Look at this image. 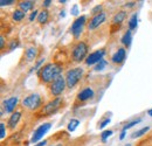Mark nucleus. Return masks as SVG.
I'll return each mask as SVG.
<instances>
[{"mask_svg":"<svg viewBox=\"0 0 152 146\" xmlns=\"http://www.w3.org/2000/svg\"><path fill=\"white\" fill-rule=\"evenodd\" d=\"M78 124H80V122L77 120V119H72L69 123H68V131H70V132H74L77 126H78Z\"/></svg>","mask_w":152,"mask_h":146,"instance_id":"22","label":"nucleus"},{"mask_svg":"<svg viewBox=\"0 0 152 146\" xmlns=\"http://www.w3.org/2000/svg\"><path fill=\"white\" fill-rule=\"evenodd\" d=\"M22 105L29 110H37L41 105V97L38 93H32L22 101Z\"/></svg>","mask_w":152,"mask_h":146,"instance_id":"4","label":"nucleus"},{"mask_svg":"<svg viewBox=\"0 0 152 146\" xmlns=\"http://www.w3.org/2000/svg\"><path fill=\"white\" fill-rule=\"evenodd\" d=\"M19 47V42H18V40H13V41H11V45H10V49L11 50H14L15 48H18Z\"/></svg>","mask_w":152,"mask_h":146,"instance_id":"29","label":"nucleus"},{"mask_svg":"<svg viewBox=\"0 0 152 146\" xmlns=\"http://www.w3.org/2000/svg\"><path fill=\"white\" fill-rule=\"evenodd\" d=\"M38 11H37V9H35V11H33V12H32V13H31V15H29V21H31V22H32V21H34V19L35 18H38L39 15H38Z\"/></svg>","mask_w":152,"mask_h":146,"instance_id":"32","label":"nucleus"},{"mask_svg":"<svg viewBox=\"0 0 152 146\" xmlns=\"http://www.w3.org/2000/svg\"><path fill=\"white\" fill-rule=\"evenodd\" d=\"M4 46H5V37L1 35V37H0V48L2 49V48H4Z\"/></svg>","mask_w":152,"mask_h":146,"instance_id":"34","label":"nucleus"},{"mask_svg":"<svg viewBox=\"0 0 152 146\" xmlns=\"http://www.w3.org/2000/svg\"><path fill=\"white\" fill-rule=\"evenodd\" d=\"M18 102H19V98L15 97V96L5 99L4 103H2L5 112H6V113H11V112H13L14 109H15V107H17V104H18Z\"/></svg>","mask_w":152,"mask_h":146,"instance_id":"10","label":"nucleus"},{"mask_svg":"<svg viewBox=\"0 0 152 146\" xmlns=\"http://www.w3.org/2000/svg\"><path fill=\"white\" fill-rule=\"evenodd\" d=\"M149 130H150V128H149V126H145V128L138 130L137 132H134V133L132 134V138H138V137H142V136H143V134H145V133H146Z\"/></svg>","mask_w":152,"mask_h":146,"instance_id":"23","label":"nucleus"},{"mask_svg":"<svg viewBox=\"0 0 152 146\" xmlns=\"http://www.w3.org/2000/svg\"><path fill=\"white\" fill-rule=\"evenodd\" d=\"M111 134H113V131H111V130H105V131H103L102 134H101V139H102V142H107V139H108Z\"/></svg>","mask_w":152,"mask_h":146,"instance_id":"25","label":"nucleus"},{"mask_svg":"<svg viewBox=\"0 0 152 146\" xmlns=\"http://www.w3.org/2000/svg\"><path fill=\"white\" fill-rule=\"evenodd\" d=\"M105 21V13H99V14H97V15H95L94 18L90 20V22H89V29L90 31H93V29H96L99 25H102L103 22Z\"/></svg>","mask_w":152,"mask_h":146,"instance_id":"11","label":"nucleus"},{"mask_svg":"<svg viewBox=\"0 0 152 146\" xmlns=\"http://www.w3.org/2000/svg\"><path fill=\"white\" fill-rule=\"evenodd\" d=\"M137 23H138V15L137 13H134L131 15V18L129 20V31H132L137 27Z\"/></svg>","mask_w":152,"mask_h":146,"instance_id":"19","label":"nucleus"},{"mask_svg":"<svg viewBox=\"0 0 152 146\" xmlns=\"http://www.w3.org/2000/svg\"><path fill=\"white\" fill-rule=\"evenodd\" d=\"M107 64H108V62L103 58V60H101L97 64H96V67H95V70H97V72H99V70H103L105 67H107Z\"/></svg>","mask_w":152,"mask_h":146,"instance_id":"24","label":"nucleus"},{"mask_svg":"<svg viewBox=\"0 0 152 146\" xmlns=\"http://www.w3.org/2000/svg\"><path fill=\"white\" fill-rule=\"evenodd\" d=\"M19 6H20V9L26 13V12H28L29 9H32L34 7V1H31V0H28V1H21L19 4Z\"/></svg>","mask_w":152,"mask_h":146,"instance_id":"16","label":"nucleus"},{"mask_svg":"<svg viewBox=\"0 0 152 146\" xmlns=\"http://www.w3.org/2000/svg\"><path fill=\"white\" fill-rule=\"evenodd\" d=\"M12 4H15V1H14V0H1V1H0V5H1V6L12 5Z\"/></svg>","mask_w":152,"mask_h":146,"instance_id":"31","label":"nucleus"},{"mask_svg":"<svg viewBox=\"0 0 152 146\" xmlns=\"http://www.w3.org/2000/svg\"><path fill=\"white\" fill-rule=\"evenodd\" d=\"M67 85V82H66V77L63 76H58L54 82H52L50 84V92L54 95V96H60L62 92L64 91V88Z\"/></svg>","mask_w":152,"mask_h":146,"instance_id":"6","label":"nucleus"},{"mask_svg":"<svg viewBox=\"0 0 152 146\" xmlns=\"http://www.w3.org/2000/svg\"><path fill=\"white\" fill-rule=\"evenodd\" d=\"M101 11H102V6H101V5H97V6H95V7L91 9V13H93V14H94V17H95V15H97V14L102 13Z\"/></svg>","mask_w":152,"mask_h":146,"instance_id":"27","label":"nucleus"},{"mask_svg":"<svg viewBox=\"0 0 152 146\" xmlns=\"http://www.w3.org/2000/svg\"><path fill=\"white\" fill-rule=\"evenodd\" d=\"M50 4H52L50 0H45V1H43V6H45V7H48Z\"/></svg>","mask_w":152,"mask_h":146,"instance_id":"37","label":"nucleus"},{"mask_svg":"<svg viewBox=\"0 0 152 146\" xmlns=\"http://www.w3.org/2000/svg\"><path fill=\"white\" fill-rule=\"evenodd\" d=\"M93 96H94V90H93L91 88L88 87V88H84L83 90H81V91L78 92V95H77V99L81 101V102H84V101L91 98Z\"/></svg>","mask_w":152,"mask_h":146,"instance_id":"12","label":"nucleus"},{"mask_svg":"<svg viewBox=\"0 0 152 146\" xmlns=\"http://www.w3.org/2000/svg\"><path fill=\"white\" fill-rule=\"evenodd\" d=\"M25 12L23 11H21V9H17V11H14L13 12V15H12V18L13 20H15V21H21L22 19L25 18Z\"/></svg>","mask_w":152,"mask_h":146,"instance_id":"20","label":"nucleus"},{"mask_svg":"<svg viewBox=\"0 0 152 146\" xmlns=\"http://www.w3.org/2000/svg\"><path fill=\"white\" fill-rule=\"evenodd\" d=\"M83 76V69L82 68H74L68 70L66 74V82H67V87L68 88H74L76 84L78 83V81L82 78Z\"/></svg>","mask_w":152,"mask_h":146,"instance_id":"2","label":"nucleus"},{"mask_svg":"<svg viewBox=\"0 0 152 146\" xmlns=\"http://www.w3.org/2000/svg\"><path fill=\"white\" fill-rule=\"evenodd\" d=\"M110 123V118H107V119H104V120H102L101 123H99V128H104L108 124Z\"/></svg>","mask_w":152,"mask_h":146,"instance_id":"30","label":"nucleus"},{"mask_svg":"<svg viewBox=\"0 0 152 146\" xmlns=\"http://www.w3.org/2000/svg\"><path fill=\"white\" fill-rule=\"evenodd\" d=\"M39 73L41 75V80L45 83H49V82H54L58 76H61L62 73V66L57 62L53 63H48L45 67H42Z\"/></svg>","mask_w":152,"mask_h":146,"instance_id":"1","label":"nucleus"},{"mask_svg":"<svg viewBox=\"0 0 152 146\" xmlns=\"http://www.w3.org/2000/svg\"><path fill=\"white\" fill-rule=\"evenodd\" d=\"M105 54L104 49H99V50H96L94 53L89 54L87 56V60H86V63L88 66H93V64H97L101 60H103V56Z\"/></svg>","mask_w":152,"mask_h":146,"instance_id":"9","label":"nucleus"},{"mask_svg":"<svg viewBox=\"0 0 152 146\" xmlns=\"http://www.w3.org/2000/svg\"><path fill=\"white\" fill-rule=\"evenodd\" d=\"M148 115H149V116H152V109H150L148 111Z\"/></svg>","mask_w":152,"mask_h":146,"instance_id":"40","label":"nucleus"},{"mask_svg":"<svg viewBox=\"0 0 152 146\" xmlns=\"http://www.w3.org/2000/svg\"><path fill=\"white\" fill-rule=\"evenodd\" d=\"M49 18V14H48V12L47 11H42L40 14H39L38 17V21L40 23H46L47 22V20Z\"/></svg>","mask_w":152,"mask_h":146,"instance_id":"21","label":"nucleus"},{"mask_svg":"<svg viewBox=\"0 0 152 146\" xmlns=\"http://www.w3.org/2000/svg\"><path fill=\"white\" fill-rule=\"evenodd\" d=\"M46 144H47V140H43V142H40L38 144H35L34 146H45Z\"/></svg>","mask_w":152,"mask_h":146,"instance_id":"38","label":"nucleus"},{"mask_svg":"<svg viewBox=\"0 0 152 146\" xmlns=\"http://www.w3.org/2000/svg\"><path fill=\"white\" fill-rule=\"evenodd\" d=\"M132 31H128L123 36H122V43L126 47H129L131 45V41H132Z\"/></svg>","mask_w":152,"mask_h":146,"instance_id":"17","label":"nucleus"},{"mask_svg":"<svg viewBox=\"0 0 152 146\" xmlns=\"http://www.w3.org/2000/svg\"><path fill=\"white\" fill-rule=\"evenodd\" d=\"M125 133H126V131H125V130H122V132H121V136H119V139H121V140H123V139H124V137H125Z\"/></svg>","mask_w":152,"mask_h":146,"instance_id":"36","label":"nucleus"},{"mask_svg":"<svg viewBox=\"0 0 152 146\" xmlns=\"http://www.w3.org/2000/svg\"><path fill=\"white\" fill-rule=\"evenodd\" d=\"M60 15H61V17H64V15H66V14H64V11H62V12H61V14H60Z\"/></svg>","mask_w":152,"mask_h":146,"instance_id":"41","label":"nucleus"},{"mask_svg":"<svg viewBox=\"0 0 152 146\" xmlns=\"http://www.w3.org/2000/svg\"><path fill=\"white\" fill-rule=\"evenodd\" d=\"M61 104H62V98L61 97H56L55 99L50 101L49 103H47L43 109H42V115L43 116H50L53 113H55L57 110L61 108Z\"/></svg>","mask_w":152,"mask_h":146,"instance_id":"5","label":"nucleus"},{"mask_svg":"<svg viewBox=\"0 0 152 146\" xmlns=\"http://www.w3.org/2000/svg\"><path fill=\"white\" fill-rule=\"evenodd\" d=\"M87 53H88V46L86 42L81 41L76 45L73 49V60L75 62H81L82 60L86 58L87 56Z\"/></svg>","mask_w":152,"mask_h":146,"instance_id":"3","label":"nucleus"},{"mask_svg":"<svg viewBox=\"0 0 152 146\" xmlns=\"http://www.w3.org/2000/svg\"><path fill=\"white\" fill-rule=\"evenodd\" d=\"M5 136H6L5 124H4V123H1V124H0V138H1V139H4V138H5Z\"/></svg>","mask_w":152,"mask_h":146,"instance_id":"28","label":"nucleus"},{"mask_svg":"<svg viewBox=\"0 0 152 146\" xmlns=\"http://www.w3.org/2000/svg\"><path fill=\"white\" fill-rule=\"evenodd\" d=\"M140 122H142V119H140V118H139V119H134V120H132V122H130V123H128L126 125H124V126H123V130H125V131H126L128 128H132V126H134V125H137V124H139Z\"/></svg>","mask_w":152,"mask_h":146,"instance_id":"26","label":"nucleus"},{"mask_svg":"<svg viewBox=\"0 0 152 146\" xmlns=\"http://www.w3.org/2000/svg\"><path fill=\"white\" fill-rule=\"evenodd\" d=\"M37 55H38V50L34 47H31V48H28L26 50V58H27V61H33L37 57Z\"/></svg>","mask_w":152,"mask_h":146,"instance_id":"18","label":"nucleus"},{"mask_svg":"<svg viewBox=\"0 0 152 146\" xmlns=\"http://www.w3.org/2000/svg\"><path fill=\"white\" fill-rule=\"evenodd\" d=\"M20 118H21V112H20V111L13 112L12 116L10 117V119H8V128H11V130L15 128L17 124H18V122L20 120Z\"/></svg>","mask_w":152,"mask_h":146,"instance_id":"14","label":"nucleus"},{"mask_svg":"<svg viewBox=\"0 0 152 146\" xmlns=\"http://www.w3.org/2000/svg\"><path fill=\"white\" fill-rule=\"evenodd\" d=\"M125 56H126V50L124 48H119L114 55H113V62L114 63H122L124 60H125Z\"/></svg>","mask_w":152,"mask_h":146,"instance_id":"13","label":"nucleus"},{"mask_svg":"<svg viewBox=\"0 0 152 146\" xmlns=\"http://www.w3.org/2000/svg\"><path fill=\"white\" fill-rule=\"evenodd\" d=\"M72 14H74V15H77V14H78V12H77V5H75V6L72 8Z\"/></svg>","mask_w":152,"mask_h":146,"instance_id":"35","label":"nucleus"},{"mask_svg":"<svg viewBox=\"0 0 152 146\" xmlns=\"http://www.w3.org/2000/svg\"><path fill=\"white\" fill-rule=\"evenodd\" d=\"M43 61H45V58H41L40 61H38V63H37V64H35V66H34V67L32 68V70H31V73H32L33 70H37V69H38L39 67H40V66H41V64L43 63Z\"/></svg>","mask_w":152,"mask_h":146,"instance_id":"33","label":"nucleus"},{"mask_svg":"<svg viewBox=\"0 0 152 146\" xmlns=\"http://www.w3.org/2000/svg\"><path fill=\"white\" fill-rule=\"evenodd\" d=\"M86 20H87L86 17L82 15V17H78L73 22V25H72V34L74 35V37H78L81 35V33L83 31V27L86 25Z\"/></svg>","mask_w":152,"mask_h":146,"instance_id":"7","label":"nucleus"},{"mask_svg":"<svg viewBox=\"0 0 152 146\" xmlns=\"http://www.w3.org/2000/svg\"><path fill=\"white\" fill-rule=\"evenodd\" d=\"M124 19H125V12L124 11H121V12H118V13L115 14V17L113 18V23L116 25V26H119L123 22Z\"/></svg>","mask_w":152,"mask_h":146,"instance_id":"15","label":"nucleus"},{"mask_svg":"<svg viewBox=\"0 0 152 146\" xmlns=\"http://www.w3.org/2000/svg\"><path fill=\"white\" fill-rule=\"evenodd\" d=\"M125 146H131V145H130V144H128V145H125Z\"/></svg>","mask_w":152,"mask_h":146,"instance_id":"42","label":"nucleus"},{"mask_svg":"<svg viewBox=\"0 0 152 146\" xmlns=\"http://www.w3.org/2000/svg\"><path fill=\"white\" fill-rule=\"evenodd\" d=\"M50 128V123H43L42 125H40L35 131H34V134L32 137V143H37L40 139L43 138V136L49 131Z\"/></svg>","mask_w":152,"mask_h":146,"instance_id":"8","label":"nucleus"},{"mask_svg":"<svg viewBox=\"0 0 152 146\" xmlns=\"http://www.w3.org/2000/svg\"><path fill=\"white\" fill-rule=\"evenodd\" d=\"M134 4H136L134 1H131V2H126V5H125V6H126V7H132V6H134Z\"/></svg>","mask_w":152,"mask_h":146,"instance_id":"39","label":"nucleus"}]
</instances>
